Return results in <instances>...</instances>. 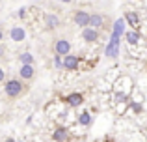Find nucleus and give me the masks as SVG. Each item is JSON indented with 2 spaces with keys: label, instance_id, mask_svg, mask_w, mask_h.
Listing matches in <instances>:
<instances>
[{
  "label": "nucleus",
  "instance_id": "f257e3e1",
  "mask_svg": "<svg viewBox=\"0 0 147 142\" xmlns=\"http://www.w3.org/2000/svg\"><path fill=\"white\" fill-rule=\"evenodd\" d=\"M28 90V84L22 82L21 79H6L4 80V94H6L7 99L15 101V99L22 97Z\"/></svg>",
  "mask_w": 147,
  "mask_h": 142
},
{
  "label": "nucleus",
  "instance_id": "f03ea898",
  "mask_svg": "<svg viewBox=\"0 0 147 142\" xmlns=\"http://www.w3.org/2000/svg\"><path fill=\"white\" fill-rule=\"evenodd\" d=\"M119 39H121V36H117V34H112L110 36V41H108L106 49H104V56L110 60L117 58L119 54Z\"/></svg>",
  "mask_w": 147,
  "mask_h": 142
},
{
  "label": "nucleus",
  "instance_id": "7ed1b4c3",
  "mask_svg": "<svg viewBox=\"0 0 147 142\" xmlns=\"http://www.w3.org/2000/svg\"><path fill=\"white\" fill-rule=\"evenodd\" d=\"M80 67V56H75V54H65L61 56V69L65 71H78Z\"/></svg>",
  "mask_w": 147,
  "mask_h": 142
},
{
  "label": "nucleus",
  "instance_id": "20e7f679",
  "mask_svg": "<svg viewBox=\"0 0 147 142\" xmlns=\"http://www.w3.org/2000/svg\"><path fill=\"white\" fill-rule=\"evenodd\" d=\"M52 51H54V54H58V56H65V54H69V52H71V41L65 39V37H60V39L54 41Z\"/></svg>",
  "mask_w": 147,
  "mask_h": 142
},
{
  "label": "nucleus",
  "instance_id": "39448f33",
  "mask_svg": "<svg viewBox=\"0 0 147 142\" xmlns=\"http://www.w3.org/2000/svg\"><path fill=\"white\" fill-rule=\"evenodd\" d=\"M19 79L26 84L32 82V80L36 79V67H34V64H24V66H21V69H19Z\"/></svg>",
  "mask_w": 147,
  "mask_h": 142
},
{
  "label": "nucleus",
  "instance_id": "423d86ee",
  "mask_svg": "<svg viewBox=\"0 0 147 142\" xmlns=\"http://www.w3.org/2000/svg\"><path fill=\"white\" fill-rule=\"evenodd\" d=\"M63 101L67 103L69 107H73V109H78V107H82V105H84L86 97H84V94H80V92H73V94L65 95Z\"/></svg>",
  "mask_w": 147,
  "mask_h": 142
},
{
  "label": "nucleus",
  "instance_id": "0eeeda50",
  "mask_svg": "<svg viewBox=\"0 0 147 142\" xmlns=\"http://www.w3.org/2000/svg\"><path fill=\"white\" fill-rule=\"evenodd\" d=\"M100 37V32L95 28H91V26H86V28H82V39L86 41V43H97Z\"/></svg>",
  "mask_w": 147,
  "mask_h": 142
},
{
  "label": "nucleus",
  "instance_id": "6e6552de",
  "mask_svg": "<svg viewBox=\"0 0 147 142\" xmlns=\"http://www.w3.org/2000/svg\"><path fill=\"white\" fill-rule=\"evenodd\" d=\"M73 22H75L76 26H80V28H86V26L90 24V13L84 11V10H78L73 15Z\"/></svg>",
  "mask_w": 147,
  "mask_h": 142
},
{
  "label": "nucleus",
  "instance_id": "1a4fd4ad",
  "mask_svg": "<svg viewBox=\"0 0 147 142\" xmlns=\"http://www.w3.org/2000/svg\"><path fill=\"white\" fill-rule=\"evenodd\" d=\"M9 37H11V41H15V43H22V41L26 39V30L22 28V26H11Z\"/></svg>",
  "mask_w": 147,
  "mask_h": 142
},
{
  "label": "nucleus",
  "instance_id": "9d476101",
  "mask_svg": "<svg viewBox=\"0 0 147 142\" xmlns=\"http://www.w3.org/2000/svg\"><path fill=\"white\" fill-rule=\"evenodd\" d=\"M52 140L54 142H67L69 140V129L63 125H58L52 133Z\"/></svg>",
  "mask_w": 147,
  "mask_h": 142
},
{
  "label": "nucleus",
  "instance_id": "9b49d317",
  "mask_svg": "<svg viewBox=\"0 0 147 142\" xmlns=\"http://www.w3.org/2000/svg\"><path fill=\"white\" fill-rule=\"evenodd\" d=\"M104 22H106V17H104V15L90 13V24H88V26H91V28H95V30H100L104 26Z\"/></svg>",
  "mask_w": 147,
  "mask_h": 142
},
{
  "label": "nucleus",
  "instance_id": "f8f14e48",
  "mask_svg": "<svg viewBox=\"0 0 147 142\" xmlns=\"http://www.w3.org/2000/svg\"><path fill=\"white\" fill-rule=\"evenodd\" d=\"M60 24H61V21H60L58 15H47V19H45V28L47 30H54Z\"/></svg>",
  "mask_w": 147,
  "mask_h": 142
},
{
  "label": "nucleus",
  "instance_id": "ddd939ff",
  "mask_svg": "<svg viewBox=\"0 0 147 142\" xmlns=\"http://www.w3.org/2000/svg\"><path fill=\"white\" fill-rule=\"evenodd\" d=\"M123 19H125L127 26H138V22H140V17H138L136 11H127Z\"/></svg>",
  "mask_w": 147,
  "mask_h": 142
},
{
  "label": "nucleus",
  "instance_id": "4468645a",
  "mask_svg": "<svg viewBox=\"0 0 147 142\" xmlns=\"http://www.w3.org/2000/svg\"><path fill=\"white\" fill-rule=\"evenodd\" d=\"M140 32H138V30H129V32H125V39L129 41L130 45H138L140 43Z\"/></svg>",
  "mask_w": 147,
  "mask_h": 142
},
{
  "label": "nucleus",
  "instance_id": "2eb2a0df",
  "mask_svg": "<svg viewBox=\"0 0 147 142\" xmlns=\"http://www.w3.org/2000/svg\"><path fill=\"white\" fill-rule=\"evenodd\" d=\"M125 26H127V22H125V19H117V21L114 22V28H112V34H117V36H123L125 34Z\"/></svg>",
  "mask_w": 147,
  "mask_h": 142
},
{
  "label": "nucleus",
  "instance_id": "dca6fc26",
  "mask_svg": "<svg viewBox=\"0 0 147 142\" xmlns=\"http://www.w3.org/2000/svg\"><path fill=\"white\" fill-rule=\"evenodd\" d=\"M91 122H93V116H91L88 110H84L82 114H78V124L82 125V127H90Z\"/></svg>",
  "mask_w": 147,
  "mask_h": 142
},
{
  "label": "nucleus",
  "instance_id": "f3484780",
  "mask_svg": "<svg viewBox=\"0 0 147 142\" xmlns=\"http://www.w3.org/2000/svg\"><path fill=\"white\" fill-rule=\"evenodd\" d=\"M19 62H21V66H24V64H34V56H32V52H21L19 54Z\"/></svg>",
  "mask_w": 147,
  "mask_h": 142
},
{
  "label": "nucleus",
  "instance_id": "a211bd4d",
  "mask_svg": "<svg viewBox=\"0 0 147 142\" xmlns=\"http://www.w3.org/2000/svg\"><path fill=\"white\" fill-rule=\"evenodd\" d=\"M54 66L58 67V69H61V56H58V54H54Z\"/></svg>",
  "mask_w": 147,
  "mask_h": 142
},
{
  "label": "nucleus",
  "instance_id": "6ab92c4d",
  "mask_svg": "<svg viewBox=\"0 0 147 142\" xmlns=\"http://www.w3.org/2000/svg\"><path fill=\"white\" fill-rule=\"evenodd\" d=\"M132 110L140 114V112H142V105H140V103H132Z\"/></svg>",
  "mask_w": 147,
  "mask_h": 142
},
{
  "label": "nucleus",
  "instance_id": "aec40b11",
  "mask_svg": "<svg viewBox=\"0 0 147 142\" xmlns=\"http://www.w3.org/2000/svg\"><path fill=\"white\" fill-rule=\"evenodd\" d=\"M4 80H6V71L4 67H0V84H4Z\"/></svg>",
  "mask_w": 147,
  "mask_h": 142
},
{
  "label": "nucleus",
  "instance_id": "412c9836",
  "mask_svg": "<svg viewBox=\"0 0 147 142\" xmlns=\"http://www.w3.org/2000/svg\"><path fill=\"white\" fill-rule=\"evenodd\" d=\"M24 11H26L24 7H21V10H19V17H24Z\"/></svg>",
  "mask_w": 147,
  "mask_h": 142
},
{
  "label": "nucleus",
  "instance_id": "4be33fe9",
  "mask_svg": "<svg viewBox=\"0 0 147 142\" xmlns=\"http://www.w3.org/2000/svg\"><path fill=\"white\" fill-rule=\"evenodd\" d=\"M4 41V32H2V28H0V43Z\"/></svg>",
  "mask_w": 147,
  "mask_h": 142
},
{
  "label": "nucleus",
  "instance_id": "5701e85b",
  "mask_svg": "<svg viewBox=\"0 0 147 142\" xmlns=\"http://www.w3.org/2000/svg\"><path fill=\"white\" fill-rule=\"evenodd\" d=\"M58 2H63V4H69L71 0H58Z\"/></svg>",
  "mask_w": 147,
  "mask_h": 142
},
{
  "label": "nucleus",
  "instance_id": "b1692460",
  "mask_svg": "<svg viewBox=\"0 0 147 142\" xmlns=\"http://www.w3.org/2000/svg\"><path fill=\"white\" fill-rule=\"evenodd\" d=\"M4 142H17V140H13V139H6Z\"/></svg>",
  "mask_w": 147,
  "mask_h": 142
},
{
  "label": "nucleus",
  "instance_id": "393cba45",
  "mask_svg": "<svg viewBox=\"0 0 147 142\" xmlns=\"http://www.w3.org/2000/svg\"><path fill=\"white\" fill-rule=\"evenodd\" d=\"M2 54H4V49H2V47H0V56H2Z\"/></svg>",
  "mask_w": 147,
  "mask_h": 142
},
{
  "label": "nucleus",
  "instance_id": "a878e982",
  "mask_svg": "<svg viewBox=\"0 0 147 142\" xmlns=\"http://www.w3.org/2000/svg\"><path fill=\"white\" fill-rule=\"evenodd\" d=\"M80 142H84V140H80Z\"/></svg>",
  "mask_w": 147,
  "mask_h": 142
},
{
  "label": "nucleus",
  "instance_id": "bb28decb",
  "mask_svg": "<svg viewBox=\"0 0 147 142\" xmlns=\"http://www.w3.org/2000/svg\"><path fill=\"white\" fill-rule=\"evenodd\" d=\"M21 142H22V140H21Z\"/></svg>",
  "mask_w": 147,
  "mask_h": 142
}]
</instances>
